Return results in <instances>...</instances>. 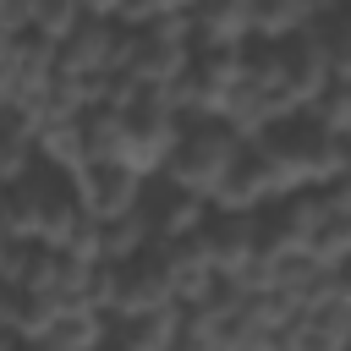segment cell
<instances>
[{
    "mask_svg": "<svg viewBox=\"0 0 351 351\" xmlns=\"http://www.w3.org/2000/svg\"><path fill=\"white\" fill-rule=\"evenodd\" d=\"M11 225L22 241H44V247H66L77 230H82V203H77V181L66 170H49L33 159L27 176H16L5 192H0Z\"/></svg>",
    "mask_w": 351,
    "mask_h": 351,
    "instance_id": "1",
    "label": "cell"
},
{
    "mask_svg": "<svg viewBox=\"0 0 351 351\" xmlns=\"http://www.w3.org/2000/svg\"><path fill=\"white\" fill-rule=\"evenodd\" d=\"M241 154H247V143H241L225 121H186V132H181V143H176V159H170L165 181H176L181 192L214 203V197L225 192L230 170L241 165Z\"/></svg>",
    "mask_w": 351,
    "mask_h": 351,
    "instance_id": "2",
    "label": "cell"
},
{
    "mask_svg": "<svg viewBox=\"0 0 351 351\" xmlns=\"http://www.w3.org/2000/svg\"><path fill=\"white\" fill-rule=\"evenodd\" d=\"M181 132H186V121L170 110V99L148 93L143 104L121 110V154H115V165H126L143 181H159L170 170V159H176Z\"/></svg>",
    "mask_w": 351,
    "mask_h": 351,
    "instance_id": "3",
    "label": "cell"
},
{
    "mask_svg": "<svg viewBox=\"0 0 351 351\" xmlns=\"http://www.w3.org/2000/svg\"><path fill=\"white\" fill-rule=\"evenodd\" d=\"M99 307H104L110 318L181 307L165 247H148V252H137V258H126V263H104V274H99Z\"/></svg>",
    "mask_w": 351,
    "mask_h": 351,
    "instance_id": "4",
    "label": "cell"
},
{
    "mask_svg": "<svg viewBox=\"0 0 351 351\" xmlns=\"http://www.w3.org/2000/svg\"><path fill=\"white\" fill-rule=\"evenodd\" d=\"M121 60H126V27L110 16V5H82L77 27L55 44V71H66V77L104 82L121 71Z\"/></svg>",
    "mask_w": 351,
    "mask_h": 351,
    "instance_id": "5",
    "label": "cell"
},
{
    "mask_svg": "<svg viewBox=\"0 0 351 351\" xmlns=\"http://www.w3.org/2000/svg\"><path fill=\"white\" fill-rule=\"evenodd\" d=\"M197 247L214 269V280H241L247 269H258V214H225V208H208L203 230H197Z\"/></svg>",
    "mask_w": 351,
    "mask_h": 351,
    "instance_id": "6",
    "label": "cell"
},
{
    "mask_svg": "<svg viewBox=\"0 0 351 351\" xmlns=\"http://www.w3.org/2000/svg\"><path fill=\"white\" fill-rule=\"evenodd\" d=\"M71 181H77V203H82V214H88L93 225L132 219L137 203H143V192H148V181L132 176L126 165H88V170H77Z\"/></svg>",
    "mask_w": 351,
    "mask_h": 351,
    "instance_id": "7",
    "label": "cell"
},
{
    "mask_svg": "<svg viewBox=\"0 0 351 351\" xmlns=\"http://www.w3.org/2000/svg\"><path fill=\"white\" fill-rule=\"evenodd\" d=\"M137 219L148 225V241H154V247H170V241H186V236L203 230L208 203L159 176V181H148V192H143V203H137Z\"/></svg>",
    "mask_w": 351,
    "mask_h": 351,
    "instance_id": "8",
    "label": "cell"
},
{
    "mask_svg": "<svg viewBox=\"0 0 351 351\" xmlns=\"http://www.w3.org/2000/svg\"><path fill=\"white\" fill-rule=\"evenodd\" d=\"M192 49L247 55L252 49V0H203V5H192Z\"/></svg>",
    "mask_w": 351,
    "mask_h": 351,
    "instance_id": "9",
    "label": "cell"
},
{
    "mask_svg": "<svg viewBox=\"0 0 351 351\" xmlns=\"http://www.w3.org/2000/svg\"><path fill=\"white\" fill-rule=\"evenodd\" d=\"M38 346H49V351H104L110 346V313L93 307V302L55 307L49 329L38 335Z\"/></svg>",
    "mask_w": 351,
    "mask_h": 351,
    "instance_id": "10",
    "label": "cell"
},
{
    "mask_svg": "<svg viewBox=\"0 0 351 351\" xmlns=\"http://www.w3.org/2000/svg\"><path fill=\"white\" fill-rule=\"evenodd\" d=\"M176 340H181V307L110 318V346L115 351H176Z\"/></svg>",
    "mask_w": 351,
    "mask_h": 351,
    "instance_id": "11",
    "label": "cell"
},
{
    "mask_svg": "<svg viewBox=\"0 0 351 351\" xmlns=\"http://www.w3.org/2000/svg\"><path fill=\"white\" fill-rule=\"evenodd\" d=\"M307 38L318 44L329 77H351V5H318Z\"/></svg>",
    "mask_w": 351,
    "mask_h": 351,
    "instance_id": "12",
    "label": "cell"
},
{
    "mask_svg": "<svg viewBox=\"0 0 351 351\" xmlns=\"http://www.w3.org/2000/svg\"><path fill=\"white\" fill-rule=\"evenodd\" d=\"M313 16H318V5H307V0H263V5H252V44H285V38H302L307 27H313Z\"/></svg>",
    "mask_w": 351,
    "mask_h": 351,
    "instance_id": "13",
    "label": "cell"
},
{
    "mask_svg": "<svg viewBox=\"0 0 351 351\" xmlns=\"http://www.w3.org/2000/svg\"><path fill=\"white\" fill-rule=\"evenodd\" d=\"M318 126H329L335 137H346L351 143V77H329V88L313 99V110H307Z\"/></svg>",
    "mask_w": 351,
    "mask_h": 351,
    "instance_id": "14",
    "label": "cell"
},
{
    "mask_svg": "<svg viewBox=\"0 0 351 351\" xmlns=\"http://www.w3.org/2000/svg\"><path fill=\"white\" fill-rule=\"evenodd\" d=\"M22 236H16V225H11V214H5V203H0V280L16 269V258H22Z\"/></svg>",
    "mask_w": 351,
    "mask_h": 351,
    "instance_id": "15",
    "label": "cell"
},
{
    "mask_svg": "<svg viewBox=\"0 0 351 351\" xmlns=\"http://www.w3.org/2000/svg\"><path fill=\"white\" fill-rule=\"evenodd\" d=\"M335 296L351 307V258H340V263H335Z\"/></svg>",
    "mask_w": 351,
    "mask_h": 351,
    "instance_id": "16",
    "label": "cell"
},
{
    "mask_svg": "<svg viewBox=\"0 0 351 351\" xmlns=\"http://www.w3.org/2000/svg\"><path fill=\"white\" fill-rule=\"evenodd\" d=\"M176 351H219V346H214V340H203V335H192V329H181Z\"/></svg>",
    "mask_w": 351,
    "mask_h": 351,
    "instance_id": "17",
    "label": "cell"
},
{
    "mask_svg": "<svg viewBox=\"0 0 351 351\" xmlns=\"http://www.w3.org/2000/svg\"><path fill=\"white\" fill-rule=\"evenodd\" d=\"M0 351H22V335H11V329H0Z\"/></svg>",
    "mask_w": 351,
    "mask_h": 351,
    "instance_id": "18",
    "label": "cell"
},
{
    "mask_svg": "<svg viewBox=\"0 0 351 351\" xmlns=\"http://www.w3.org/2000/svg\"><path fill=\"white\" fill-rule=\"evenodd\" d=\"M22 351H49V346H38V340H22Z\"/></svg>",
    "mask_w": 351,
    "mask_h": 351,
    "instance_id": "19",
    "label": "cell"
},
{
    "mask_svg": "<svg viewBox=\"0 0 351 351\" xmlns=\"http://www.w3.org/2000/svg\"><path fill=\"white\" fill-rule=\"evenodd\" d=\"M104 351H115V346H104Z\"/></svg>",
    "mask_w": 351,
    "mask_h": 351,
    "instance_id": "20",
    "label": "cell"
}]
</instances>
